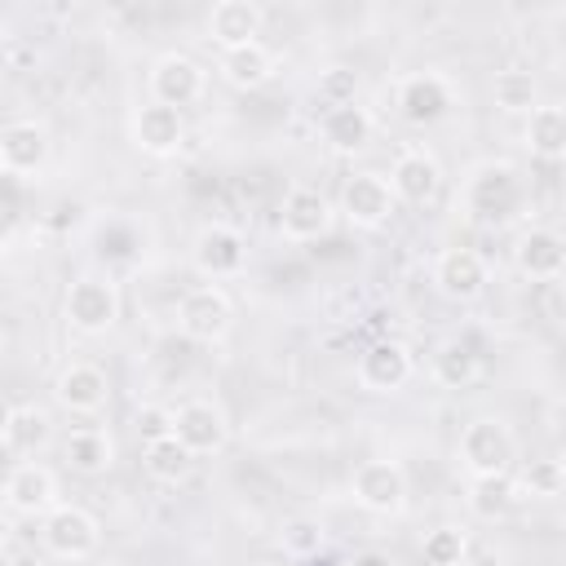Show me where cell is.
<instances>
[{
  "mask_svg": "<svg viewBox=\"0 0 566 566\" xmlns=\"http://www.w3.org/2000/svg\"><path fill=\"white\" fill-rule=\"evenodd\" d=\"M522 199H526L522 172H517L513 164H504V159L482 164V168L469 177V186H464V208H469V217H478V221H486V226L513 221L517 208H522Z\"/></svg>",
  "mask_w": 566,
  "mask_h": 566,
  "instance_id": "1",
  "label": "cell"
},
{
  "mask_svg": "<svg viewBox=\"0 0 566 566\" xmlns=\"http://www.w3.org/2000/svg\"><path fill=\"white\" fill-rule=\"evenodd\" d=\"M455 455L464 464L469 478H495V473H509L513 460H517V442L509 433L504 420L495 416H478L460 429V442H455Z\"/></svg>",
  "mask_w": 566,
  "mask_h": 566,
  "instance_id": "2",
  "label": "cell"
},
{
  "mask_svg": "<svg viewBox=\"0 0 566 566\" xmlns=\"http://www.w3.org/2000/svg\"><path fill=\"white\" fill-rule=\"evenodd\" d=\"M62 314L80 336H106L119 323V287L111 274H80L66 296H62Z\"/></svg>",
  "mask_w": 566,
  "mask_h": 566,
  "instance_id": "3",
  "label": "cell"
},
{
  "mask_svg": "<svg viewBox=\"0 0 566 566\" xmlns=\"http://www.w3.org/2000/svg\"><path fill=\"white\" fill-rule=\"evenodd\" d=\"M177 327L195 345H217L234 327V305H230V296L217 283H199V287L181 292V301H177Z\"/></svg>",
  "mask_w": 566,
  "mask_h": 566,
  "instance_id": "4",
  "label": "cell"
},
{
  "mask_svg": "<svg viewBox=\"0 0 566 566\" xmlns=\"http://www.w3.org/2000/svg\"><path fill=\"white\" fill-rule=\"evenodd\" d=\"M40 539H44L49 557H57V562H84V557L97 553L102 526H97V517H93L88 509H80V504H57L53 513H44Z\"/></svg>",
  "mask_w": 566,
  "mask_h": 566,
  "instance_id": "5",
  "label": "cell"
},
{
  "mask_svg": "<svg viewBox=\"0 0 566 566\" xmlns=\"http://www.w3.org/2000/svg\"><path fill=\"white\" fill-rule=\"evenodd\" d=\"M146 88H150V102L172 106V111H186V106H195L203 97L208 71L190 53H164V57H155V66L146 75Z\"/></svg>",
  "mask_w": 566,
  "mask_h": 566,
  "instance_id": "6",
  "label": "cell"
},
{
  "mask_svg": "<svg viewBox=\"0 0 566 566\" xmlns=\"http://www.w3.org/2000/svg\"><path fill=\"white\" fill-rule=\"evenodd\" d=\"M394 106H398V115H402L411 128H429V124L447 119V111L455 106V93H451V80H447V75H438V71H416V75H402V80H398Z\"/></svg>",
  "mask_w": 566,
  "mask_h": 566,
  "instance_id": "7",
  "label": "cell"
},
{
  "mask_svg": "<svg viewBox=\"0 0 566 566\" xmlns=\"http://www.w3.org/2000/svg\"><path fill=\"white\" fill-rule=\"evenodd\" d=\"M394 208H398V199H394V190H389V177L363 168V172H349V177L340 181V217H345L349 226H358V230H380V226L394 217Z\"/></svg>",
  "mask_w": 566,
  "mask_h": 566,
  "instance_id": "8",
  "label": "cell"
},
{
  "mask_svg": "<svg viewBox=\"0 0 566 566\" xmlns=\"http://www.w3.org/2000/svg\"><path fill=\"white\" fill-rule=\"evenodd\" d=\"M190 261L195 270L208 279V283H221V279H239L248 270V239L234 230V226H203L190 243Z\"/></svg>",
  "mask_w": 566,
  "mask_h": 566,
  "instance_id": "9",
  "label": "cell"
},
{
  "mask_svg": "<svg viewBox=\"0 0 566 566\" xmlns=\"http://www.w3.org/2000/svg\"><path fill=\"white\" fill-rule=\"evenodd\" d=\"M411 371H416L411 349H407L402 340H394V336L371 340V345L358 354V363H354V380H358V389H367V394H398V389L411 380Z\"/></svg>",
  "mask_w": 566,
  "mask_h": 566,
  "instance_id": "10",
  "label": "cell"
},
{
  "mask_svg": "<svg viewBox=\"0 0 566 566\" xmlns=\"http://www.w3.org/2000/svg\"><path fill=\"white\" fill-rule=\"evenodd\" d=\"M172 438L199 460V455H217L230 442V420L212 398H190L172 411Z\"/></svg>",
  "mask_w": 566,
  "mask_h": 566,
  "instance_id": "11",
  "label": "cell"
},
{
  "mask_svg": "<svg viewBox=\"0 0 566 566\" xmlns=\"http://www.w3.org/2000/svg\"><path fill=\"white\" fill-rule=\"evenodd\" d=\"M62 500H57V473L40 460H18L4 478V509L13 517H44L53 513Z\"/></svg>",
  "mask_w": 566,
  "mask_h": 566,
  "instance_id": "12",
  "label": "cell"
},
{
  "mask_svg": "<svg viewBox=\"0 0 566 566\" xmlns=\"http://www.w3.org/2000/svg\"><path fill=\"white\" fill-rule=\"evenodd\" d=\"M389 190H394L398 203L429 208L438 199V190H442V164L424 146H407L389 164Z\"/></svg>",
  "mask_w": 566,
  "mask_h": 566,
  "instance_id": "13",
  "label": "cell"
},
{
  "mask_svg": "<svg viewBox=\"0 0 566 566\" xmlns=\"http://www.w3.org/2000/svg\"><path fill=\"white\" fill-rule=\"evenodd\" d=\"M349 491H354V504L367 509V513H398L407 504V473L394 464V460H363L349 478Z\"/></svg>",
  "mask_w": 566,
  "mask_h": 566,
  "instance_id": "14",
  "label": "cell"
},
{
  "mask_svg": "<svg viewBox=\"0 0 566 566\" xmlns=\"http://www.w3.org/2000/svg\"><path fill=\"white\" fill-rule=\"evenodd\" d=\"M332 230V203L314 186H292L279 203V234L287 243H314Z\"/></svg>",
  "mask_w": 566,
  "mask_h": 566,
  "instance_id": "15",
  "label": "cell"
},
{
  "mask_svg": "<svg viewBox=\"0 0 566 566\" xmlns=\"http://www.w3.org/2000/svg\"><path fill=\"white\" fill-rule=\"evenodd\" d=\"M49 159V128L35 119H9L0 128V168L4 177H31Z\"/></svg>",
  "mask_w": 566,
  "mask_h": 566,
  "instance_id": "16",
  "label": "cell"
},
{
  "mask_svg": "<svg viewBox=\"0 0 566 566\" xmlns=\"http://www.w3.org/2000/svg\"><path fill=\"white\" fill-rule=\"evenodd\" d=\"M53 398H57V407H66L71 416H93V411H102L106 398H111V376H106L97 363H66V367L57 371Z\"/></svg>",
  "mask_w": 566,
  "mask_h": 566,
  "instance_id": "17",
  "label": "cell"
},
{
  "mask_svg": "<svg viewBox=\"0 0 566 566\" xmlns=\"http://www.w3.org/2000/svg\"><path fill=\"white\" fill-rule=\"evenodd\" d=\"M133 142H137V150H146L155 159H168L186 142V115L172 111V106L146 102V106L133 111Z\"/></svg>",
  "mask_w": 566,
  "mask_h": 566,
  "instance_id": "18",
  "label": "cell"
},
{
  "mask_svg": "<svg viewBox=\"0 0 566 566\" xmlns=\"http://www.w3.org/2000/svg\"><path fill=\"white\" fill-rule=\"evenodd\" d=\"M433 283L451 301H473L486 292V261L473 248H442L433 261Z\"/></svg>",
  "mask_w": 566,
  "mask_h": 566,
  "instance_id": "19",
  "label": "cell"
},
{
  "mask_svg": "<svg viewBox=\"0 0 566 566\" xmlns=\"http://www.w3.org/2000/svg\"><path fill=\"white\" fill-rule=\"evenodd\" d=\"M261 22H265L261 4H252V0H221V4H212V13H208V40H212L221 53H234V49L256 44Z\"/></svg>",
  "mask_w": 566,
  "mask_h": 566,
  "instance_id": "20",
  "label": "cell"
},
{
  "mask_svg": "<svg viewBox=\"0 0 566 566\" xmlns=\"http://www.w3.org/2000/svg\"><path fill=\"white\" fill-rule=\"evenodd\" d=\"M513 261H517V270H522L526 279H535V283L562 279V274H566V239H562L557 230H548V226H531V230L517 239Z\"/></svg>",
  "mask_w": 566,
  "mask_h": 566,
  "instance_id": "21",
  "label": "cell"
},
{
  "mask_svg": "<svg viewBox=\"0 0 566 566\" xmlns=\"http://www.w3.org/2000/svg\"><path fill=\"white\" fill-rule=\"evenodd\" d=\"M318 137H323V146L332 155H358L371 142V115H367V106H358V102L327 106L323 119H318Z\"/></svg>",
  "mask_w": 566,
  "mask_h": 566,
  "instance_id": "22",
  "label": "cell"
},
{
  "mask_svg": "<svg viewBox=\"0 0 566 566\" xmlns=\"http://www.w3.org/2000/svg\"><path fill=\"white\" fill-rule=\"evenodd\" d=\"M62 460H66V469L80 473V478H102V473L115 464V442H111L106 429L80 424V429H71V433L62 438Z\"/></svg>",
  "mask_w": 566,
  "mask_h": 566,
  "instance_id": "23",
  "label": "cell"
},
{
  "mask_svg": "<svg viewBox=\"0 0 566 566\" xmlns=\"http://www.w3.org/2000/svg\"><path fill=\"white\" fill-rule=\"evenodd\" d=\"M49 411H40L35 402H13L4 411V424H0V442L13 460H31L44 442H49Z\"/></svg>",
  "mask_w": 566,
  "mask_h": 566,
  "instance_id": "24",
  "label": "cell"
},
{
  "mask_svg": "<svg viewBox=\"0 0 566 566\" xmlns=\"http://www.w3.org/2000/svg\"><path fill=\"white\" fill-rule=\"evenodd\" d=\"M522 142L535 159H566V106H535L522 124Z\"/></svg>",
  "mask_w": 566,
  "mask_h": 566,
  "instance_id": "25",
  "label": "cell"
},
{
  "mask_svg": "<svg viewBox=\"0 0 566 566\" xmlns=\"http://www.w3.org/2000/svg\"><path fill=\"white\" fill-rule=\"evenodd\" d=\"M221 75L234 84V88H261L274 80V53L256 40L248 49H234V53H221Z\"/></svg>",
  "mask_w": 566,
  "mask_h": 566,
  "instance_id": "26",
  "label": "cell"
},
{
  "mask_svg": "<svg viewBox=\"0 0 566 566\" xmlns=\"http://www.w3.org/2000/svg\"><path fill=\"white\" fill-rule=\"evenodd\" d=\"M478 371H482V358L473 354V345L469 340H442L438 349H433V380L438 385H447V389H464V385H473L478 380Z\"/></svg>",
  "mask_w": 566,
  "mask_h": 566,
  "instance_id": "27",
  "label": "cell"
},
{
  "mask_svg": "<svg viewBox=\"0 0 566 566\" xmlns=\"http://www.w3.org/2000/svg\"><path fill=\"white\" fill-rule=\"evenodd\" d=\"M491 97H495V106H500L504 115H531V111L539 106V84H535L531 71L504 66V71H495V80H491Z\"/></svg>",
  "mask_w": 566,
  "mask_h": 566,
  "instance_id": "28",
  "label": "cell"
},
{
  "mask_svg": "<svg viewBox=\"0 0 566 566\" xmlns=\"http://www.w3.org/2000/svg\"><path fill=\"white\" fill-rule=\"evenodd\" d=\"M142 469H146L155 482L177 486V482H186V478H190L195 455H190L177 438H159V442H146V447H142Z\"/></svg>",
  "mask_w": 566,
  "mask_h": 566,
  "instance_id": "29",
  "label": "cell"
},
{
  "mask_svg": "<svg viewBox=\"0 0 566 566\" xmlns=\"http://www.w3.org/2000/svg\"><path fill=\"white\" fill-rule=\"evenodd\" d=\"M522 486L509 478V473H495V478H473L469 482V513L482 517V522H495L504 517L513 504H517Z\"/></svg>",
  "mask_w": 566,
  "mask_h": 566,
  "instance_id": "30",
  "label": "cell"
},
{
  "mask_svg": "<svg viewBox=\"0 0 566 566\" xmlns=\"http://www.w3.org/2000/svg\"><path fill=\"white\" fill-rule=\"evenodd\" d=\"M424 553V566H464V553H469V535L460 526H433L420 544Z\"/></svg>",
  "mask_w": 566,
  "mask_h": 566,
  "instance_id": "31",
  "label": "cell"
},
{
  "mask_svg": "<svg viewBox=\"0 0 566 566\" xmlns=\"http://www.w3.org/2000/svg\"><path fill=\"white\" fill-rule=\"evenodd\" d=\"M517 486L531 491V495H562L566 491V473H562L557 460H535V464H526Z\"/></svg>",
  "mask_w": 566,
  "mask_h": 566,
  "instance_id": "32",
  "label": "cell"
},
{
  "mask_svg": "<svg viewBox=\"0 0 566 566\" xmlns=\"http://www.w3.org/2000/svg\"><path fill=\"white\" fill-rule=\"evenodd\" d=\"M354 93H358V75H354L349 66H332V71H323V80H318V97H323L327 106H345V102H354Z\"/></svg>",
  "mask_w": 566,
  "mask_h": 566,
  "instance_id": "33",
  "label": "cell"
},
{
  "mask_svg": "<svg viewBox=\"0 0 566 566\" xmlns=\"http://www.w3.org/2000/svg\"><path fill=\"white\" fill-rule=\"evenodd\" d=\"M133 429H137V438H142V447L146 442H159V438H172V411L168 407H142L137 411V420H133Z\"/></svg>",
  "mask_w": 566,
  "mask_h": 566,
  "instance_id": "34",
  "label": "cell"
},
{
  "mask_svg": "<svg viewBox=\"0 0 566 566\" xmlns=\"http://www.w3.org/2000/svg\"><path fill=\"white\" fill-rule=\"evenodd\" d=\"M318 544H323V531H318L314 522H305V517L283 531V548H287V553H314Z\"/></svg>",
  "mask_w": 566,
  "mask_h": 566,
  "instance_id": "35",
  "label": "cell"
},
{
  "mask_svg": "<svg viewBox=\"0 0 566 566\" xmlns=\"http://www.w3.org/2000/svg\"><path fill=\"white\" fill-rule=\"evenodd\" d=\"M345 566H394V557L380 553V548H363V553H354Z\"/></svg>",
  "mask_w": 566,
  "mask_h": 566,
  "instance_id": "36",
  "label": "cell"
},
{
  "mask_svg": "<svg viewBox=\"0 0 566 566\" xmlns=\"http://www.w3.org/2000/svg\"><path fill=\"white\" fill-rule=\"evenodd\" d=\"M557 464H562V473H566V451H562V455H557Z\"/></svg>",
  "mask_w": 566,
  "mask_h": 566,
  "instance_id": "37",
  "label": "cell"
}]
</instances>
